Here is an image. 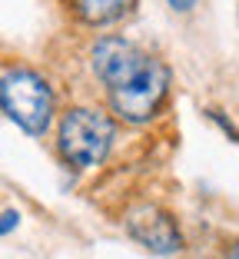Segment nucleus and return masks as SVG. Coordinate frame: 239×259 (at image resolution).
<instances>
[{
    "label": "nucleus",
    "instance_id": "nucleus-8",
    "mask_svg": "<svg viewBox=\"0 0 239 259\" xmlns=\"http://www.w3.org/2000/svg\"><path fill=\"white\" fill-rule=\"evenodd\" d=\"M229 259H239V243H236V246L229 249Z\"/></svg>",
    "mask_w": 239,
    "mask_h": 259
},
{
    "label": "nucleus",
    "instance_id": "nucleus-1",
    "mask_svg": "<svg viewBox=\"0 0 239 259\" xmlns=\"http://www.w3.org/2000/svg\"><path fill=\"white\" fill-rule=\"evenodd\" d=\"M93 73L107 87L110 107L123 123H150L170 90V67L126 37H100L93 44Z\"/></svg>",
    "mask_w": 239,
    "mask_h": 259
},
{
    "label": "nucleus",
    "instance_id": "nucleus-5",
    "mask_svg": "<svg viewBox=\"0 0 239 259\" xmlns=\"http://www.w3.org/2000/svg\"><path fill=\"white\" fill-rule=\"evenodd\" d=\"M70 10L90 27H107V23L123 20L126 14H133L136 0H67Z\"/></svg>",
    "mask_w": 239,
    "mask_h": 259
},
{
    "label": "nucleus",
    "instance_id": "nucleus-4",
    "mask_svg": "<svg viewBox=\"0 0 239 259\" xmlns=\"http://www.w3.org/2000/svg\"><path fill=\"white\" fill-rule=\"evenodd\" d=\"M123 226L143 249L156 252V256H170V252L183 249V236H179V229H176V220L170 213H163L160 206H153V203L133 206L130 213H126Z\"/></svg>",
    "mask_w": 239,
    "mask_h": 259
},
{
    "label": "nucleus",
    "instance_id": "nucleus-6",
    "mask_svg": "<svg viewBox=\"0 0 239 259\" xmlns=\"http://www.w3.org/2000/svg\"><path fill=\"white\" fill-rule=\"evenodd\" d=\"M17 223H20V213H17V209H4V223H0V233L7 236V233L17 226Z\"/></svg>",
    "mask_w": 239,
    "mask_h": 259
},
{
    "label": "nucleus",
    "instance_id": "nucleus-7",
    "mask_svg": "<svg viewBox=\"0 0 239 259\" xmlns=\"http://www.w3.org/2000/svg\"><path fill=\"white\" fill-rule=\"evenodd\" d=\"M173 10H179V14H189V10L196 7V0H166Z\"/></svg>",
    "mask_w": 239,
    "mask_h": 259
},
{
    "label": "nucleus",
    "instance_id": "nucleus-3",
    "mask_svg": "<svg viewBox=\"0 0 239 259\" xmlns=\"http://www.w3.org/2000/svg\"><path fill=\"white\" fill-rule=\"evenodd\" d=\"M0 103L4 113L27 133V137H43L54 120V90L40 73L27 67H7L0 80Z\"/></svg>",
    "mask_w": 239,
    "mask_h": 259
},
{
    "label": "nucleus",
    "instance_id": "nucleus-2",
    "mask_svg": "<svg viewBox=\"0 0 239 259\" xmlns=\"http://www.w3.org/2000/svg\"><path fill=\"white\" fill-rule=\"evenodd\" d=\"M116 140V126L107 113L90 107H73L63 113L57 130V150L73 169H93L107 160Z\"/></svg>",
    "mask_w": 239,
    "mask_h": 259
}]
</instances>
